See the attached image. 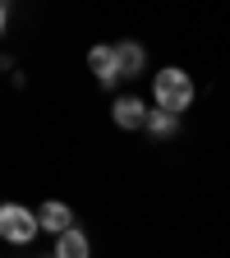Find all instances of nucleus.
Segmentation results:
<instances>
[{
    "instance_id": "f257e3e1",
    "label": "nucleus",
    "mask_w": 230,
    "mask_h": 258,
    "mask_svg": "<svg viewBox=\"0 0 230 258\" xmlns=\"http://www.w3.org/2000/svg\"><path fill=\"white\" fill-rule=\"evenodd\" d=\"M152 97H157V111H171V115H180V111H189L193 106V79L184 74V70H161L157 79H152Z\"/></svg>"
},
{
    "instance_id": "f03ea898",
    "label": "nucleus",
    "mask_w": 230,
    "mask_h": 258,
    "mask_svg": "<svg viewBox=\"0 0 230 258\" xmlns=\"http://www.w3.org/2000/svg\"><path fill=\"white\" fill-rule=\"evenodd\" d=\"M37 231H42V217L37 212H28L19 203H5V208H0V235H5L10 244H32Z\"/></svg>"
},
{
    "instance_id": "7ed1b4c3",
    "label": "nucleus",
    "mask_w": 230,
    "mask_h": 258,
    "mask_svg": "<svg viewBox=\"0 0 230 258\" xmlns=\"http://www.w3.org/2000/svg\"><path fill=\"white\" fill-rule=\"evenodd\" d=\"M88 70L97 74V83H102V88H111V83L124 79V74H120V51H115V46H92V51H88Z\"/></svg>"
},
{
    "instance_id": "20e7f679",
    "label": "nucleus",
    "mask_w": 230,
    "mask_h": 258,
    "mask_svg": "<svg viewBox=\"0 0 230 258\" xmlns=\"http://www.w3.org/2000/svg\"><path fill=\"white\" fill-rule=\"evenodd\" d=\"M111 115H115V124H120V129H147V115H152V111L138 102V97H115Z\"/></svg>"
},
{
    "instance_id": "39448f33",
    "label": "nucleus",
    "mask_w": 230,
    "mask_h": 258,
    "mask_svg": "<svg viewBox=\"0 0 230 258\" xmlns=\"http://www.w3.org/2000/svg\"><path fill=\"white\" fill-rule=\"evenodd\" d=\"M37 217H42V231H51V235L74 231V212L64 208V203H42V208H37Z\"/></svg>"
},
{
    "instance_id": "423d86ee",
    "label": "nucleus",
    "mask_w": 230,
    "mask_h": 258,
    "mask_svg": "<svg viewBox=\"0 0 230 258\" xmlns=\"http://www.w3.org/2000/svg\"><path fill=\"white\" fill-rule=\"evenodd\" d=\"M51 258H88V235H83V231L55 235V253H51Z\"/></svg>"
},
{
    "instance_id": "0eeeda50",
    "label": "nucleus",
    "mask_w": 230,
    "mask_h": 258,
    "mask_svg": "<svg viewBox=\"0 0 230 258\" xmlns=\"http://www.w3.org/2000/svg\"><path fill=\"white\" fill-rule=\"evenodd\" d=\"M115 51H120V74H124V79H129V74H138L143 64H147V51H143L138 42H120Z\"/></svg>"
},
{
    "instance_id": "6e6552de",
    "label": "nucleus",
    "mask_w": 230,
    "mask_h": 258,
    "mask_svg": "<svg viewBox=\"0 0 230 258\" xmlns=\"http://www.w3.org/2000/svg\"><path fill=\"white\" fill-rule=\"evenodd\" d=\"M147 129H152V134H171V129H175V115L171 111H152L147 115Z\"/></svg>"
}]
</instances>
